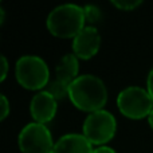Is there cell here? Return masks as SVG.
Wrapping results in <instances>:
<instances>
[{
    "instance_id": "obj_1",
    "label": "cell",
    "mask_w": 153,
    "mask_h": 153,
    "mask_svg": "<svg viewBox=\"0 0 153 153\" xmlns=\"http://www.w3.org/2000/svg\"><path fill=\"white\" fill-rule=\"evenodd\" d=\"M69 98L75 108L83 111L102 110L108 101V89L101 78L91 74L79 75L69 89Z\"/></svg>"
},
{
    "instance_id": "obj_2",
    "label": "cell",
    "mask_w": 153,
    "mask_h": 153,
    "mask_svg": "<svg viewBox=\"0 0 153 153\" xmlns=\"http://www.w3.org/2000/svg\"><path fill=\"white\" fill-rule=\"evenodd\" d=\"M83 7L62 4L54 8L47 16V28L58 38H74L85 27Z\"/></svg>"
},
{
    "instance_id": "obj_3",
    "label": "cell",
    "mask_w": 153,
    "mask_h": 153,
    "mask_svg": "<svg viewBox=\"0 0 153 153\" xmlns=\"http://www.w3.org/2000/svg\"><path fill=\"white\" fill-rule=\"evenodd\" d=\"M18 82L28 90H40L48 85L50 71L40 56L24 55L18 59L15 66Z\"/></svg>"
},
{
    "instance_id": "obj_4",
    "label": "cell",
    "mask_w": 153,
    "mask_h": 153,
    "mask_svg": "<svg viewBox=\"0 0 153 153\" xmlns=\"http://www.w3.org/2000/svg\"><path fill=\"white\" fill-rule=\"evenodd\" d=\"M117 106L125 117L141 120L149 117L153 110V100L148 90L138 86H129L121 90L117 97Z\"/></svg>"
},
{
    "instance_id": "obj_5",
    "label": "cell",
    "mask_w": 153,
    "mask_h": 153,
    "mask_svg": "<svg viewBox=\"0 0 153 153\" xmlns=\"http://www.w3.org/2000/svg\"><path fill=\"white\" fill-rule=\"evenodd\" d=\"M116 118L108 110H98L90 113L83 122L82 134L90 141L91 145H101L109 143L116 134Z\"/></svg>"
},
{
    "instance_id": "obj_6",
    "label": "cell",
    "mask_w": 153,
    "mask_h": 153,
    "mask_svg": "<svg viewBox=\"0 0 153 153\" xmlns=\"http://www.w3.org/2000/svg\"><path fill=\"white\" fill-rule=\"evenodd\" d=\"M18 144L22 153H53L55 146L50 130L38 122H31L20 130Z\"/></svg>"
},
{
    "instance_id": "obj_7",
    "label": "cell",
    "mask_w": 153,
    "mask_h": 153,
    "mask_svg": "<svg viewBox=\"0 0 153 153\" xmlns=\"http://www.w3.org/2000/svg\"><path fill=\"white\" fill-rule=\"evenodd\" d=\"M78 58L74 54H67L62 56L55 69V79L48 82L46 91H48L56 101L69 97V89L71 83L78 78Z\"/></svg>"
},
{
    "instance_id": "obj_8",
    "label": "cell",
    "mask_w": 153,
    "mask_h": 153,
    "mask_svg": "<svg viewBox=\"0 0 153 153\" xmlns=\"http://www.w3.org/2000/svg\"><path fill=\"white\" fill-rule=\"evenodd\" d=\"M101 36L94 26H85L83 30L73 39V53L76 58L90 59L98 53Z\"/></svg>"
},
{
    "instance_id": "obj_9",
    "label": "cell",
    "mask_w": 153,
    "mask_h": 153,
    "mask_svg": "<svg viewBox=\"0 0 153 153\" xmlns=\"http://www.w3.org/2000/svg\"><path fill=\"white\" fill-rule=\"evenodd\" d=\"M30 111L32 118L38 124H43L51 121L56 114V100L46 90H42L35 94L30 103Z\"/></svg>"
},
{
    "instance_id": "obj_10",
    "label": "cell",
    "mask_w": 153,
    "mask_h": 153,
    "mask_svg": "<svg viewBox=\"0 0 153 153\" xmlns=\"http://www.w3.org/2000/svg\"><path fill=\"white\" fill-rule=\"evenodd\" d=\"M90 141L83 134H65L55 143L53 153H93Z\"/></svg>"
},
{
    "instance_id": "obj_11",
    "label": "cell",
    "mask_w": 153,
    "mask_h": 153,
    "mask_svg": "<svg viewBox=\"0 0 153 153\" xmlns=\"http://www.w3.org/2000/svg\"><path fill=\"white\" fill-rule=\"evenodd\" d=\"M83 12H85V19L89 23H97L98 20L101 19V11L98 7L91 4H87L83 7Z\"/></svg>"
},
{
    "instance_id": "obj_12",
    "label": "cell",
    "mask_w": 153,
    "mask_h": 153,
    "mask_svg": "<svg viewBox=\"0 0 153 153\" xmlns=\"http://www.w3.org/2000/svg\"><path fill=\"white\" fill-rule=\"evenodd\" d=\"M141 4V0H113V5L122 11H132Z\"/></svg>"
},
{
    "instance_id": "obj_13",
    "label": "cell",
    "mask_w": 153,
    "mask_h": 153,
    "mask_svg": "<svg viewBox=\"0 0 153 153\" xmlns=\"http://www.w3.org/2000/svg\"><path fill=\"white\" fill-rule=\"evenodd\" d=\"M8 113H10V102L5 95H1V120L7 118Z\"/></svg>"
},
{
    "instance_id": "obj_14",
    "label": "cell",
    "mask_w": 153,
    "mask_h": 153,
    "mask_svg": "<svg viewBox=\"0 0 153 153\" xmlns=\"http://www.w3.org/2000/svg\"><path fill=\"white\" fill-rule=\"evenodd\" d=\"M146 90H148L149 95H151V98L153 100V67L151 71H149L148 79H146Z\"/></svg>"
},
{
    "instance_id": "obj_15",
    "label": "cell",
    "mask_w": 153,
    "mask_h": 153,
    "mask_svg": "<svg viewBox=\"0 0 153 153\" xmlns=\"http://www.w3.org/2000/svg\"><path fill=\"white\" fill-rule=\"evenodd\" d=\"M1 67H3V71H1V76H0V81H4L8 71V62L4 55H1Z\"/></svg>"
},
{
    "instance_id": "obj_16",
    "label": "cell",
    "mask_w": 153,
    "mask_h": 153,
    "mask_svg": "<svg viewBox=\"0 0 153 153\" xmlns=\"http://www.w3.org/2000/svg\"><path fill=\"white\" fill-rule=\"evenodd\" d=\"M93 153H116V151H114L113 148H109V146H98L97 149H94V152Z\"/></svg>"
},
{
    "instance_id": "obj_17",
    "label": "cell",
    "mask_w": 153,
    "mask_h": 153,
    "mask_svg": "<svg viewBox=\"0 0 153 153\" xmlns=\"http://www.w3.org/2000/svg\"><path fill=\"white\" fill-rule=\"evenodd\" d=\"M148 122H149V125H151V128L153 129V110H152V113L149 114V117H148Z\"/></svg>"
}]
</instances>
